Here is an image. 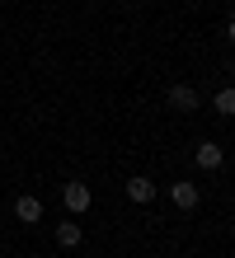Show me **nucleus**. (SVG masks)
<instances>
[{"label": "nucleus", "mask_w": 235, "mask_h": 258, "mask_svg": "<svg viewBox=\"0 0 235 258\" xmlns=\"http://www.w3.org/2000/svg\"><path fill=\"white\" fill-rule=\"evenodd\" d=\"M61 202H66V211H71V216H85V211L94 207V192H89V183L71 178V183L61 188Z\"/></svg>", "instance_id": "nucleus-1"}, {"label": "nucleus", "mask_w": 235, "mask_h": 258, "mask_svg": "<svg viewBox=\"0 0 235 258\" xmlns=\"http://www.w3.org/2000/svg\"><path fill=\"white\" fill-rule=\"evenodd\" d=\"M165 192H169V202H174L179 211H193V207L202 202V188H198V183H188V178H174Z\"/></svg>", "instance_id": "nucleus-2"}, {"label": "nucleus", "mask_w": 235, "mask_h": 258, "mask_svg": "<svg viewBox=\"0 0 235 258\" xmlns=\"http://www.w3.org/2000/svg\"><path fill=\"white\" fill-rule=\"evenodd\" d=\"M169 108H174V113H198V89L193 85H169Z\"/></svg>", "instance_id": "nucleus-3"}, {"label": "nucleus", "mask_w": 235, "mask_h": 258, "mask_svg": "<svg viewBox=\"0 0 235 258\" xmlns=\"http://www.w3.org/2000/svg\"><path fill=\"white\" fill-rule=\"evenodd\" d=\"M221 160H226V150L216 146V141H202V146L193 150V164H198V169H207V174H212V169H221Z\"/></svg>", "instance_id": "nucleus-4"}, {"label": "nucleus", "mask_w": 235, "mask_h": 258, "mask_svg": "<svg viewBox=\"0 0 235 258\" xmlns=\"http://www.w3.org/2000/svg\"><path fill=\"white\" fill-rule=\"evenodd\" d=\"M14 216H19L24 225H38V221H42V202H38L33 192H24V197H14Z\"/></svg>", "instance_id": "nucleus-5"}, {"label": "nucleus", "mask_w": 235, "mask_h": 258, "mask_svg": "<svg viewBox=\"0 0 235 258\" xmlns=\"http://www.w3.org/2000/svg\"><path fill=\"white\" fill-rule=\"evenodd\" d=\"M155 192H160V188H155V183H151L146 174H132V178H127V197H132L136 207H146V202H151Z\"/></svg>", "instance_id": "nucleus-6"}, {"label": "nucleus", "mask_w": 235, "mask_h": 258, "mask_svg": "<svg viewBox=\"0 0 235 258\" xmlns=\"http://www.w3.org/2000/svg\"><path fill=\"white\" fill-rule=\"evenodd\" d=\"M80 239H85V230H80L75 221H61V225H57V244H61V249H80Z\"/></svg>", "instance_id": "nucleus-7"}, {"label": "nucleus", "mask_w": 235, "mask_h": 258, "mask_svg": "<svg viewBox=\"0 0 235 258\" xmlns=\"http://www.w3.org/2000/svg\"><path fill=\"white\" fill-rule=\"evenodd\" d=\"M216 113H221V117H235V85L216 89Z\"/></svg>", "instance_id": "nucleus-8"}, {"label": "nucleus", "mask_w": 235, "mask_h": 258, "mask_svg": "<svg viewBox=\"0 0 235 258\" xmlns=\"http://www.w3.org/2000/svg\"><path fill=\"white\" fill-rule=\"evenodd\" d=\"M226 38H230V42H235V19H230V24H226Z\"/></svg>", "instance_id": "nucleus-9"}, {"label": "nucleus", "mask_w": 235, "mask_h": 258, "mask_svg": "<svg viewBox=\"0 0 235 258\" xmlns=\"http://www.w3.org/2000/svg\"><path fill=\"white\" fill-rule=\"evenodd\" d=\"M230 80H235V61H230Z\"/></svg>", "instance_id": "nucleus-10"}]
</instances>
